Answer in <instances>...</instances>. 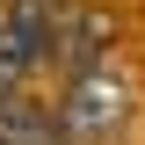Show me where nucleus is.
I'll return each mask as SVG.
<instances>
[{"label":"nucleus","instance_id":"1","mask_svg":"<svg viewBox=\"0 0 145 145\" xmlns=\"http://www.w3.org/2000/svg\"><path fill=\"white\" fill-rule=\"evenodd\" d=\"M44 51H51V0H15L0 22V87L22 80Z\"/></svg>","mask_w":145,"mask_h":145},{"label":"nucleus","instance_id":"2","mask_svg":"<svg viewBox=\"0 0 145 145\" xmlns=\"http://www.w3.org/2000/svg\"><path fill=\"white\" fill-rule=\"evenodd\" d=\"M123 123V87L109 80V72H72V94H65V131L72 138H109V131Z\"/></svg>","mask_w":145,"mask_h":145}]
</instances>
